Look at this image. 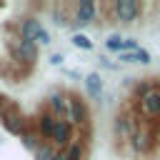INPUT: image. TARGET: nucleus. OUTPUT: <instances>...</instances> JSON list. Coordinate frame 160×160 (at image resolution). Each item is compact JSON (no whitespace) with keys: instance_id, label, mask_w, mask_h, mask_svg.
Wrapping results in <instances>:
<instances>
[{"instance_id":"nucleus-1","label":"nucleus","mask_w":160,"mask_h":160,"mask_svg":"<svg viewBox=\"0 0 160 160\" xmlns=\"http://www.w3.org/2000/svg\"><path fill=\"white\" fill-rule=\"evenodd\" d=\"M18 38H22V40H32V42H38V45H50V32L42 28V22L38 20V18H22L20 22H18Z\"/></svg>"},{"instance_id":"nucleus-2","label":"nucleus","mask_w":160,"mask_h":160,"mask_svg":"<svg viewBox=\"0 0 160 160\" xmlns=\"http://www.w3.org/2000/svg\"><path fill=\"white\" fill-rule=\"evenodd\" d=\"M8 50L12 52V58H15V62H22V65H35V60H38V55H40V48H38V42H32V40H22V38H12V42L8 40Z\"/></svg>"},{"instance_id":"nucleus-3","label":"nucleus","mask_w":160,"mask_h":160,"mask_svg":"<svg viewBox=\"0 0 160 160\" xmlns=\"http://www.w3.org/2000/svg\"><path fill=\"white\" fill-rule=\"evenodd\" d=\"M100 18V8H98V2L95 0H80L78 5H75V12H72V28L75 30H80V28H88L90 22H95Z\"/></svg>"},{"instance_id":"nucleus-4","label":"nucleus","mask_w":160,"mask_h":160,"mask_svg":"<svg viewBox=\"0 0 160 160\" xmlns=\"http://www.w3.org/2000/svg\"><path fill=\"white\" fill-rule=\"evenodd\" d=\"M2 125H5V130L10 132V135H15V138H22L25 132H28V118L15 108V105H5V110H2Z\"/></svg>"},{"instance_id":"nucleus-5","label":"nucleus","mask_w":160,"mask_h":160,"mask_svg":"<svg viewBox=\"0 0 160 160\" xmlns=\"http://www.w3.org/2000/svg\"><path fill=\"white\" fill-rule=\"evenodd\" d=\"M65 122H70L72 128H85L88 125V105L80 95H68V115Z\"/></svg>"},{"instance_id":"nucleus-6","label":"nucleus","mask_w":160,"mask_h":160,"mask_svg":"<svg viewBox=\"0 0 160 160\" xmlns=\"http://www.w3.org/2000/svg\"><path fill=\"white\" fill-rule=\"evenodd\" d=\"M110 10H112V15H115L118 22L130 25V22H135L138 15H140V2H138V0H118V2L110 5Z\"/></svg>"},{"instance_id":"nucleus-7","label":"nucleus","mask_w":160,"mask_h":160,"mask_svg":"<svg viewBox=\"0 0 160 160\" xmlns=\"http://www.w3.org/2000/svg\"><path fill=\"white\" fill-rule=\"evenodd\" d=\"M72 140H75V128H72L70 122H65V120H58V125H55V130H52V135H50L48 142H50L55 150H58V148L65 150Z\"/></svg>"},{"instance_id":"nucleus-8","label":"nucleus","mask_w":160,"mask_h":160,"mask_svg":"<svg viewBox=\"0 0 160 160\" xmlns=\"http://www.w3.org/2000/svg\"><path fill=\"white\" fill-rule=\"evenodd\" d=\"M128 142H130V150H132L135 155H148V152L152 150V145H155L152 132H150L148 128H140V125H138V130L132 132V138H130Z\"/></svg>"},{"instance_id":"nucleus-9","label":"nucleus","mask_w":160,"mask_h":160,"mask_svg":"<svg viewBox=\"0 0 160 160\" xmlns=\"http://www.w3.org/2000/svg\"><path fill=\"white\" fill-rule=\"evenodd\" d=\"M45 110L52 112L58 120H65V115H68V95L62 90H50L48 98H45Z\"/></svg>"},{"instance_id":"nucleus-10","label":"nucleus","mask_w":160,"mask_h":160,"mask_svg":"<svg viewBox=\"0 0 160 160\" xmlns=\"http://www.w3.org/2000/svg\"><path fill=\"white\" fill-rule=\"evenodd\" d=\"M138 108L145 118H160V88L155 85L148 95H142L138 100Z\"/></svg>"},{"instance_id":"nucleus-11","label":"nucleus","mask_w":160,"mask_h":160,"mask_svg":"<svg viewBox=\"0 0 160 160\" xmlns=\"http://www.w3.org/2000/svg\"><path fill=\"white\" fill-rule=\"evenodd\" d=\"M35 132L48 142L50 140V135H52V130H55V125H58V118L52 115V112H48V110H40L38 115H35Z\"/></svg>"},{"instance_id":"nucleus-12","label":"nucleus","mask_w":160,"mask_h":160,"mask_svg":"<svg viewBox=\"0 0 160 160\" xmlns=\"http://www.w3.org/2000/svg\"><path fill=\"white\" fill-rule=\"evenodd\" d=\"M115 135L120 138V140H130L132 138V132L138 130V120L130 115V112H120L118 118H115Z\"/></svg>"},{"instance_id":"nucleus-13","label":"nucleus","mask_w":160,"mask_h":160,"mask_svg":"<svg viewBox=\"0 0 160 160\" xmlns=\"http://www.w3.org/2000/svg\"><path fill=\"white\" fill-rule=\"evenodd\" d=\"M85 90H88L90 98H102V78L98 72L85 75Z\"/></svg>"},{"instance_id":"nucleus-14","label":"nucleus","mask_w":160,"mask_h":160,"mask_svg":"<svg viewBox=\"0 0 160 160\" xmlns=\"http://www.w3.org/2000/svg\"><path fill=\"white\" fill-rule=\"evenodd\" d=\"M120 60H122V62H140V65H148V62H150V52L142 50V48H138V50H132V52H122Z\"/></svg>"},{"instance_id":"nucleus-15","label":"nucleus","mask_w":160,"mask_h":160,"mask_svg":"<svg viewBox=\"0 0 160 160\" xmlns=\"http://www.w3.org/2000/svg\"><path fill=\"white\" fill-rule=\"evenodd\" d=\"M62 152H65V158H68V160H82V158H85V142L72 140Z\"/></svg>"},{"instance_id":"nucleus-16","label":"nucleus","mask_w":160,"mask_h":160,"mask_svg":"<svg viewBox=\"0 0 160 160\" xmlns=\"http://www.w3.org/2000/svg\"><path fill=\"white\" fill-rule=\"evenodd\" d=\"M20 140H22V145H25L28 150H32V152H35V150H38V148H40V145L45 142V140H42V138H40V135H38L35 130H28V132H25V135H22Z\"/></svg>"},{"instance_id":"nucleus-17","label":"nucleus","mask_w":160,"mask_h":160,"mask_svg":"<svg viewBox=\"0 0 160 160\" xmlns=\"http://www.w3.org/2000/svg\"><path fill=\"white\" fill-rule=\"evenodd\" d=\"M50 18H52V22L60 25V28H65L68 22H72V20H70V12H62L60 5H52V8H50Z\"/></svg>"},{"instance_id":"nucleus-18","label":"nucleus","mask_w":160,"mask_h":160,"mask_svg":"<svg viewBox=\"0 0 160 160\" xmlns=\"http://www.w3.org/2000/svg\"><path fill=\"white\" fill-rule=\"evenodd\" d=\"M70 42H72L75 48H80V50H92V48H95V42H92L88 35H82V32H72Z\"/></svg>"},{"instance_id":"nucleus-19","label":"nucleus","mask_w":160,"mask_h":160,"mask_svg":"<svg viewBox=\"0 0 160 160\" xmlns=\"http://www.w3.org/2000/svg\"><path fill=\"white\" fill-rule=\"evenodd\" d=\"M55 152H58V150H55L50 142H42V145L32 152V158H35V160H52V158H55Z\"/></svg>"},{"instance_id":"nucleus-20","label":"nucleus","mask_w":160,"mask_h":160,"mask_svg":"<svg viewBox=\"0 0 160 160\" xmlns=\"http://www.w3.org/2000/svg\"><path fill=\"white\" fill-rule=\"evenodd\" d=\"M155 85H158V82H152V80H140V82L132 88V98H135V100H140V98H142V95H148Z\"/></svg>"},{"instance_id":"nucleus-21","label":"nucleus","mask_w":160,"mask_h":160,"mask_svg":"<svg viewBox=\"0 0 160 160\" xmlns=\"http://www.w3.org/2000/svg\"><path fill=\"white\" fill-rule=\"evenodd\" d=\"M105 50H110V52H122V38H120V35H108Z\"/></svg>"},{"instance_id":"nucleus-22","label":"nucleus","mask_w":160,"mask_h":160,"mask_svg":"<svg viewBox=\"0 0 160 160\" xmlns=\"http://www.w3.org/2000/svg\"><path fill=\"white\" fill-rule=\"evenodd\" d=\"M50 65H62V55H60V52L50 55Z\"/></svg>"},{"instance_id":"nucleus-23","label":"nucleus","mask_w":160,"mask_h":160,"mask_svg":"<svg viewBox=\"0 0 160 160\" xmlns=\"http://www.w3.org/2000/svg\"><path fill=\"white\" fill-rule=\"evenodd\" d=\"M102 68H110V70H115L118 65H115V62H110V60H102Z\"/></svg>"},{"instance_id":"nucleus-24","label":"nucleus","mask_w":160,"mask_h":160,"mask_svg":"<svg viewBox=\"0 0 160 160\" xmlns=\"http://www.w3.org/2000/svg\"><path fill=\"white\" fill-rule=\"evenodd\" d=\"M52 160H68V158H65V152H62V150H58V152H55V158H52Z\"/></svg>"},{"instance_id":"nucleus-25","label":"nucleus","mask_w":160,"mask_h":160,"mask_svg":"<svg viewBox=\"0 0 160 160\" xmlns=\"http://www.w3.org/2000/svg\"><path fill=\"white\" fill-rule=\"evenodd\" d=\"M2 110H5V98L0 95V115H2Z\"/></svg>"}]
</instances>
